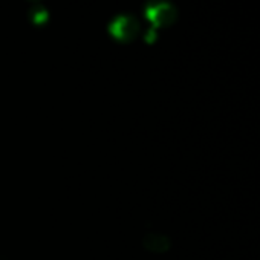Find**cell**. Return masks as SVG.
<instances>
[{"label":"cell","mask_w":260,"mask_h":260,"mask_svg":"<svg viewBox=\"0 0 260 260\" xmlns=\"http://www.w3.org/2000/svg\"><path fill=\"white\" fill-rule=\"evenodd\" d=\"M144 16L153 25V29L167 28L176 22L178 11L167 0H149L144 8Z\"/></svg>","instance_id":"cell-1"},{"label":"cell","mask_w":260,"mask_h":260,"mask_svg":"<svg viewBox=\"0 0 260 260\" xmlns=\"http://www.w3.org/2000/svg\"><path fill=\"white\" fill-rule=\"evenodd\" d=\"M109 32L119 42H130L138 36L140 23L132 16L121 14L109 23Z\"/></svg>","instance_id":"cell-2"},{"label":"cell","mask_w":260,"mask_h":260,"mask_svg":"<svg viewBox=\"0 0 260 260\" xmlns=\"http://www.w3.org/2000/svg\"><path fill=\"white\" fill-rule=\"evenodd\" d=\"M29 19L32 20V23L36 25H43L46 23V20L49 19V13L45 7L42 5H37V7H32L31 11H29Z\"/></svg>","instance_id":"cell-3"}]
</instances>
